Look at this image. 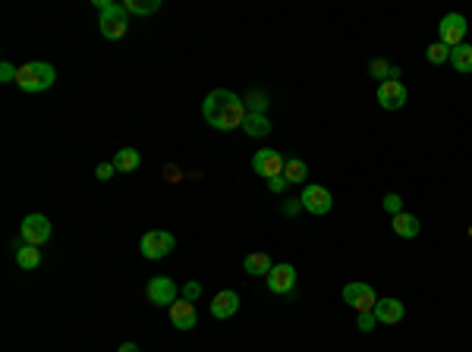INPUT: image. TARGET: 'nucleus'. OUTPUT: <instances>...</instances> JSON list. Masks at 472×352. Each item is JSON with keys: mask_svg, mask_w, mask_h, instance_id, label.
Returning <instances> with one entry per match:
<instances>
[{"mask_svg": "<svg viewBox=\"0 0 472 352\" xmlns=\"http://www.w3.org/2000/svg\"><path fill=\"white\" fill-rule=\"evenodd\" d=\"M202 117H205V123L211 129L230 132V129H243L249 110H246V101L239 95H234V91H227V88H214L205 101H202Z\"/></svg>", "mask_w": 472, "mask_h": 352, "instance_id": "obj_1", "label": "nucleus"}, {"mask_svg": "<svg viewBox=\"0 0 472 352\" xmlns=\"http://www.w3.org/2000/svg\"><path fill=\"white\" fill-rule=\"evenodd\" d=\"M54 82H57V69L45 60L25 63V66H19V76H16V86L23 91H29V95H41V91H47Z\"/></svg>", "mask_w": 472, "mask_h": 352, "instance_id": "obj_2", "label": "nucleus"}, {"mask_svg": "<svg viewBox=\"0 0 472 352\" xmlns=\"http://www.w3.org/2000/svg\"><path fill=\"white\" fill-rule=\"evenodd\" d=\"M98 6V29L108 41H120L129 29V13H126L123 4H110V0H95Z\"/></svg>", "mask_w": 472, "mask_h": 352, "instance_id": "obj_3", "label": "nucleus"}, {"mask_svg": "<svg viewBox=\"0 0 472 352\" xmlns=\"http://www.w3.org/2000/svg\"><path fill=\"white\" fill-rule=\"evenodd\" d=\"M173 245H177V236L167 233V230H148V233L139 239V249L148 262H161L164 255H171Z\"/></svg>", "mask_w": 472, "mask_h": 352, "instance_id": "obj_4", "label": "nucleus"}, {"mask_svg": "<svg viewBox=\"0 0 472 352\" xmlns=\"http://www.w3.org/2000/svg\"><path fill=\"white\" fill-rule=\"evenodd\" d=\"M438 32H441V45H447L450 51H454V47L466 45L469 23H466V16H463V13H447V16L441 19Z\"/></svg>", "mask_w": 472, "mask_h": 352, "instance_id": "obj_5", "label": "nucleus"}, {"mask_svg": "<svg viewBox=\"0 0 472 352\" xmlns=\"http://www.w3.org/2000/svg\"><path fill=\"white\" fill-rule=\"evenodd\" d=\"M343 302L356 312H375L378 295L372 290V283H362V280H353V283L343 286Z\"/></svg>", "mask_w": 472, "mask_h": 352, "instance_id": "obj_6", "label": "nucleus"}, {"mask_svg": "<svg viewBox=\"0 0 472 352\" xmlns=\"http://www.w3.org/2000/svg\"><path fill=\"white\" fill-rule=\"evenodd\" d=\"M145 295H148V302H154V305L171 308L173 302H177V283H173V277L161 274V277H151L145 283Z\"/></svg>", "mask_w": 472, "mask_h": 352, "instance_id": "obj_7", "label": "nucleus"}, {"mask_svg": "<svg viewBox=\"0 0 472 352\" xmlns=\"http://www.w3.org/2000/svg\"><path fill=\"white\" fill-rule=\"evenodd\" d=\"M19 233H23L25 245H45L47 239H51V221H47L45 214H29L23 221V227H19Z\"/></svg>", "mask_w": 472, "mask_h": 352, "instance_id": "obj_8", "label": "nucleus"}, {"mask_svg": "<svg viewBox=\"0 0 472 352\" xmlns=\"http://www.w3.org/2000/svg\"><path fill=\"white\" fill-rule=\"evenodd\" d=\"M299 201H302V208H306L309 214H315V217L328 214V211L334 208V199H330V192L325 186H306V189H302V195H299Z\"/></svg>", "mask_w": 472, "mask_h": 352, "instance_id": "obj_9", "label": "nucleus"}, {"mask_svg": "<svg viewBox=\"0 0 472 352\" xmlns=\"http://www.w3.org/2000/svg\"><path fill=\"white\" fill-rule=\"evenodd\" d=\"M284 164L287 160L280 158V151H274V148H262V151H255V158H252V170L258 176H265V180L284 173Z\"/></svg>", "mask_w": 472, "mask_h": 352, "instance_id": "obj_10", "label": "nucleus"}, {"mask_svg": "<svg viewBox=\"0 0 472 352\" xmlns=\"http://www.w3.org/2000/svg\"><path fill=\"white\" fill-rule=\"evenodd\" d=\"M267 290L274 295H287L296 290V267L293 264H274L271 274H267Z\"/></svg>", "mask_w": 472, "mask_h": 352, "instance_id": "obj_11", "label": "nucleus"}, {"mask_svg": "<svg viewBox=\"0 0 472 352\" xmlns=\"http://www.w3.org/2000/svg\"><path fill=\"white\" fill-rule=\"evenodd\" d=\"M378 104H381L384 110H400L406 107V98H410V91H406L403 82H381L375 91Z\"/></svg>", "mask_w": 472, "mask_h": 352, "instance_id": "obj_12", "label": "nucleus"}, {"mask_svg": "<svg viewBox=\"0 0 472 352\" xmlns=\"http://www.w3.org/2000/svg\"><path fill=\"white\" fill-rule=\"evenodd\" d=\"M171 324L177 330H192L199 324V312H195V302L189 299H177L171 305Z\"/></svg>", "mask_w": 472, "mask_h": 352, "instance_id": "obj_13", "label": "nucleus"}, {"mask_svg": "<svg viewBox=\"0 0 472 352\" xmlns=\"http://www.w3.org/2000/svg\"><path fill=\"white\" fill-rule=\"evenodd\" d=\"M239 312V293L236 290H224L214 295V302H211V315L214 318H234V315Z\"/></svg>", "mask_w": 472, "mask_h": 352, "instance_id": "obj_14", "label": "nucleus"}, {"mask_svg": "<svg viewBox=\"0 0 472 352\" xmlns=\"http://www.w3.org/2000/svg\"><path fill=\"white\" fill-rule=\"evenodd\" d=\"M403 315H406V308H403V302L400 299H378V305H375V318L378 324H400L403 321Z\"/></svg>", "mask_w": 472, "mask_h": 352, "instance_id": "obj_15", "label": "nucleus"}, {"mask_svg": "<svg viewBox=\"0 0 472 352\" xmlns=\"http://www.w3.org/2000/svg\"><path fill=\"white\" fill-rule=\"evenodd\" d=\"M391 227H393V233H397L400 239H415V236L422 233V221H419L415 214H406V211L393 217Z\"/></svg>", "mask_w": 472, "mask_h": 352, "instance_id": "obj_16", "label": "nucleus"}, {"mask_svg": "<svg viewBox=\"0 0 472 352\" xmlns=\"http://www.w3.org/2000/svg\"><path fill=\"white\" fill-rule=\"evenodd\" d=\"M110 164L117 167V173H132V170H139V164H142V154H139L136 148H120Z\"/></svg>", "mask_w": 472, "mask_h": 352, "instance_id": "obj_17", "label": "nucleus"}, {"mask_svg": "<svg viewBox=\"0 0 472 352\" xmlns=\"http://www.w3.org/2000/svg\"><path fill=\"white\" fill-rule=\"evenodd\" d=\"M369 76H372V79H378V86H381V82H400V66H391L387 60L375 57L369 63Z\"/></svg>", "mask_w": 472, "mask_h": 352, "instance_id": "obj_18", "label": "nucleus"}, {"mask_svg": "<svg viewBox=\"0 0 472 352\" xmlns=\"http://www.w3.org/2000/svg\"><path fill=\"white\" fill-rule=\"evenodd\" d=\"M243 267H246V274H252V277H267L274 264H271V258H267L265 252H252V255L243 258Z\"/></svg>", "mask_w": 472, "mask_h": 352, "instance_id": "obj_19", "label": "nucleus"}, {"mask_svg": "<svg viewBox=\"0 0 472 352\" xmlns=\"http://www.w3.org/2000/svg\"><path fill=\"white\" fill-rule=\"evenodd\" d=\"M243 129H246V136H252V139H265V136H271V119L265 114H249Z\"/></svg>", "mask_w": 472, "mask_h": 352, "instance_id": "obj_20", "label": "nucleus"}, {"mask_svg": "<svg viewBox=\"0 0 472 352\" xmlns=\"http://www.w3.org/2000/svg\"><path fill=\"white\" fill-rule=\"evenodd\" d=\"M450 66L456 73H472V45H460L450 51Z\"/></svg>", "mask_w": 472, "mask_h": 352, "instance_id": "obj_21", "label": "nucleus"}, {"mask_svg": "<svg viewBox=\"0 0 472 352\" xmlns=\"http://www.w3.org/2000/svg\"><path fill=\"white\" fill-rule=\"evenodd\" d=\"M16 264L23 267V271H35V267L41 264L38 245H19V249H16Z\"/></svg>", "mask_w": 472, "mask_h": 352, "instance_id": "obj_22", "label": "nucleus"}, {"mask_svg": "<svg viewBox=\"0 0 472 352\" xmlns=\"http://www.w3.org/2000/svg\"><path fill=\"white\" fill-rule=\"evenodd\" d=\"M284 176H287V182H306L309 164H306V160H299V158L287 160V164H284Z\"/></svg>", "mask_w": 472, "mask_h": 352, "instance_id": "obj_23", "label": "nucleus"}, {"mask_svg": "<svg viewBox=\"0 0 472 352\" xmlns=\"http://www.w3.org/2000/svg\"><path fill=\"white\" fill-rule=\"evenodd\" d=\"M126 13H136V16H151V13H158L161 10V0H126Z\"/></svg>", "mask_w": 472, "mask_h": 352, "instance_id": "obj_24", "label": "nucleus"}, {"mask_svg": "<svg viewBox=\"0 0 472 352\" xmlns=\"http://www.w3.org/2000/svg\"><path fill=\"white\" fill-rule=\"evenodd\" d=\"M267 104H271V98H267L265 91H252V95L246 98V110H249V114H265Z\"/></svg>", "mask_w": 472, "mask_h": 352, "instance_id": "obj_25", "label": "nucleus"}, {"mask_svg": "<svg viewBox=\"0 0 472 352\" xmlns=\"http://www.w3.org/2000/svg\"><path fill=\"white\" fill-rule=\"evenodd\" d=\"M425 57H428V63L441 66V63H447V60H450V47H447V45H441V41H434V45L425 51Z\"/></svg>", "mask_w": 472, "mask_h": 352, "instance_id": "obj_26", "label": "nucleus"}, {"mask_svg": "<svg viewBox=\"0 0 472 352\" xmlns=\"http://www.w3.org/2000/svg\"><path fill=\"white\" fill-rule=\"evenodd\" d=\"M375 324H378L375 312H356V327L362 330V334H372V330H375Z\"/></svg>", "mask_w": 472, "mask_h": 352, "instance_id": "obj_27", "label": "nucleus"}, {"mask_svg": "<svg viewBox=\"0 0 472 352\" xmlns=\"http://www.w3.org/2000/svg\"><path fill=\"white\" fill-rule=\"evenodd\" d=\"M381 205H384V211H387V214H393V217H397V214H403V199H400L397 192H387Z\"/></svg>", "mask_w": 472, "mask_h": 352, "instance_id": "obj_28", "label": "nucleus"}, {"mask_svg": "<svg viewBox=\"0 0 472 352\" xmlns=\"http://www.w3.org/2000/svg\"><path fill=\"white\" fill-rule=\"evenodd\" d=\"M16 76H19V69L13 66L10 60H4V63H0V82H16Z\"/></svg>", "mask_w": 472, "mask_h": 352, "instance_id": "obj_29", "label": "nucleus"}, {"mask_svg": "<svg viewBox=\"0 0 472 352\" xmlns=\"http://www.w3.org/2000/svg\"><path fill=\"white\" fill-rule=\"evenodd\" d=\"M202 295V283H195V280H189L186 286H183V299H189V302H195Z\"/></svg>", "mask_w": 472, "mask_h": 352, "instance_id": "obj_30", "label": "nucleus"}, {"mask_svg": "<svg viewBox=\"0 0 472 352\" xmlns=\"http://www.w3.org/2000/svg\"><path fill=\"white\" fill-rule=\"evenodd\" d=\"M287 186H290V182H287V176H284V173H280V176H271V180H267V189H271L274 195H280Z\"/></svg>", "mask_w": 472, "mask_h": 352, "instance_id": "obj_31", "label": "nucleus"}, {"mask_svg": "<svg viewBox=\"0 0 472 352\" xmlns=\"http://www.w3.org/2000/svg\"><path fill=\"white\" fill-rule=\"evenodd\" d=\"M114 173H117V167H114V164H98V170H95V176H98L101 182L114 180Z\"/></svg>", "mask_w": 472, "mask_h": 352, "instance_id": "obj_32", "label": "nucleus"}, {"mask_svg": "<svg viewBox=\"0 0 472 352\" xmlns=\"http://www.w3.org/2000/svg\"><path fill=\"white\" fill-rule=\"evenodd\" d=\"M164 180L167 182H177L180 180V170H177V167H164Z\"/></svg>", "mask_w": 472, "mask_h": 352, "instance_id": "obj_33", "label": "nucleus"}, {"mask_svg": "<svg viewBox=\"0 0 472 352\" xmlns=\"http://www.w3.org/2000/svg\"><path fill=\"white\" fill-rule=\"evenodd\" d=\"M299 208H302V201H296V205H284V214H296Z\"/></svg>", "mask_w": 472, "mask_h": 352, "instance_id": "obj_34", "label": "nucleus"}, {"mask_svg": "<svg viewBox=\"0 0 472 352\" xmlns=\"http://www.w3.org/2000/svg\"><path fill=\"white\" fill-rule=\"evenodd\" d=\"M117 352H139V346H136V343H123Z\"/></svg>", "mask_w": 472, "mask_h": 352, "instance_id": "obj_35", "label": "nucleus"}, {"mask_svg": "<svg viewBox=\"0 0 472 352\" xmlns=\"http://www.w3.org/2000/svg\"><path fill=\"white\" fill-rule=\"evenodd\" d=\"M469 236H472V230H469Z\"/></svg>", "mask_w": 472, "mask_h": 352, "instance_id": "obj_36", "label": "nucleus"}]
</instances>
